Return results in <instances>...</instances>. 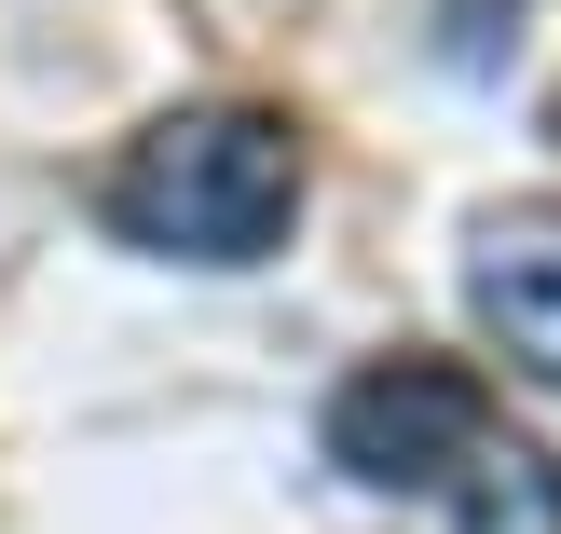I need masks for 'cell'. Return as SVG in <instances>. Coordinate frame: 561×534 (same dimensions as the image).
I'll return each instance as SVG.
<instances>
[{"instance_id":"3","label":"cell","mask_w":561,"mask_h":534,"mask_svg":"<svg viewBox=\"0 0 561 534\" xmlns=\"http://www.w3.org/2000/svg\"><path fill=\"white\" fill-rule=\"evenodd\" d=\"M466 302L507 343V371L561 384V206H493L466 247Z\"/></svg>"},{"instance_id":"6","label":"cell","mask_w":561,"mask_h":534,"mask_svg":"<svg viewBox=\"0 0 561 534\" xmlns=\"http://www.w3.org/2000/svg\"><path fill=\"white\" fill-rule=\"evenodd\" d=\"M548 137H561V96H548Z\"/></svg>"},{"instance_id":"2","label":"cell","mask_w":561,"mask_h":534,"mask_svg":"<svg viewBox=\"0 0 561 534\" xmlns=\"http://www.w3.org/2000/svg\"><path fill=\"white\" fill-rule=\"evenodd\" d=\"M480 439H493V398H480V371H453V356H370V371L329 398V466L370 480V493L466 480Z\"/></svg>"},{"instance_id":"1","label":"cell","mask_w":561,"mask_h":534,"mask_svg":"<svg viewBox=\"0 0 561 534\" xmlns=\"http://www.w3.org/2000/svg\"><path fill=\"white\" fill-rule=\"evenodd\" d=\"M288 219H301V137H288V110H247V96L164 110L110 164V234L151 247V261L247 274V261L288 247Z\"/></svg>"},{"instance_id":"5","label":"cell","mask_w":561,"mask_h":534,"mask_svg":"<svg viewBox=\"0 0 561 534\" xmlns=\"http://www.w3.org/2000/svg\"><path fill=\"white\" fill-rule=\"evenodd\" d=\"M507 14H520V0H438V55H453V69H493Z\"/></svg>"},{"instance_id":"4","label":"cell","mask_w":561,"mask_h":534,"mask_svg":"<svg viewBox=\"0 0 561 534\" xmlns=\"http://www.w3.org/2000/svg\"><path fill=\"white\" fill-rule=\"evenodd\" d=\"M453 508H466V534H561V466L535 453V439H507V425H493L480 453H466Z\"/></svg>"}]
</instances>
